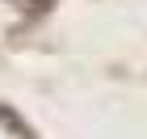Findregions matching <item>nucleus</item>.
I'll return each instance as SVG.
<instances>
[{
  "instance_id": "1",
  "label": "nucleus",
  "mask_w": 147,
  "mask_h": 139,
  "mask_svg": "<svg viewBox=\"0 0 147 139\" xmlns=\"http://www.w3.org/2000/svg\"><path fill=\"white\" fill-rule=\"evenodd\" d=\"M0 127H9V131H17V135H25V139H34V131L25 127V122H17V118H13L9 110H4V105H0Z\"/></svg>"
}]
</instances>
